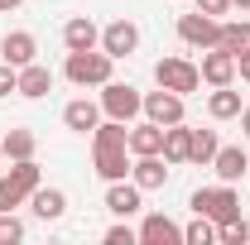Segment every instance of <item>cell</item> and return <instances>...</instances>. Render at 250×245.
Returning a JSON list of instances; mask_svg holds the SVG:
<instances>
[{
    "instance_id": "ac0fdd59",
    "label": "cell",
    "mask_w": 250,
    "mask_h": 245,
    "mask_svg": "<svg viewBox=\"0 0 250 245\" xmlns=\"http://www.w3.org/2000/svg\"><path fill=\"white\" fill-rule=\"evenodd\" d=\"M29 207H34V216H39V221H62V216H67V192H62V187H34L29 192Z\"/></svg>"
},
{
    "instance_id": "1f68e13d",
    "label": "cell",
    "mask_w": 250,
    "mask_h": 245,
    "mask_svg": "<svg viewBox=\"0 0 250 245\" xmlns=\"http://www.w3.org/2000/svg\"><path fill=\"white\" fill-rule=\"evenodd\" d=\"M236 77H241V82H250V48L236 58Z\"/></svg>"
},
{
    "instance_id": "277c9868",
    "label": "cell",
    "mask_w": 250,
    "mask_h": 245,
    "mask_svg": "<svg viewBox=\"0 0 250 245\" xmlns=\"http://www.w3.org/2000/svg\"><path fill=\"white\" fill-rule=\"evenodd\" d=\"M43 183L39 178V163L34 159H15L5 173H0V212H15L20 202H29V192Z\"/></svg>"
},
{
    "instance_id": "d6986e66",
    "label": "cell",
    "mask_w": 250,
    "mask_h": 245,
    "mask_svg": "<svg viewBox=\"0 0 250 245\" xmlns=\"http://www.w3.org/2000/svg\"><path fill=\"white\" fill-rule=\"evenodd\" d=\"M164 159H168V163H188V159H192V130H188L183 121L164 125Z\"/></svg>"
},
{
    "instance_id": "6da1fadb",
    "label": "cell",
    "mask_w": 250,
    "mask_h": 245,
    "mask_svg": "<svg viewBox=\"0 0 250 245\" xmlns=\"http://www.w3.org/2000/svg\"><path fill=\"white\" fill-rule=\"evenodd\" d=\"M130 163H135V154H130V130L125 121H106L92 130V168L96 178H106V183H116V178H130Z\"/></svg>"
},
{
    "instance_id": "3957f363",
    "label": "cell",
    "mask_w": 250,
    "mask_h": 245,
    "mask_svg": "<svg viewBox=\"0 0 250 245\" xmlns=\"http://www.w3.org/2000/svg\"><path fill=\"white\" fill-rule=\"evenodd\" d=\"M188 207H192L197 216H207V221H217V226H226V221H236V216H241V192H236V183L197 187Z\"/></svg>"
},
{
    "instance_id": "4dcf8cb0",
    "label": "cell",
    "mask_w": 250,
    "mask_h": 245,
    "mask_svg": "<svg viewBox=\"0 0 250 245\" xmlns=\"http://www.w3.org/2000/svg\"><path fill=\"white\" fill-rule=\"evenodd\" d=\"M197 10H202V15H212V20H221V15L231 10V0H197Z\"/></svg>"
},
{
    "instance_id": "7c38bea8",
    "label": "cell",
    "mask_w": 250,
    "mask_h": 245,
    "mask_svg": "<svg viewBox=\"0 0 250 245\" xmlns=\"http://www.w3.org/2000/svg\"><path fill=\"white\" fill-rule=\"evenodd\" d=\"M34 53H39V39H34L29 29H10L5 39H0V62H10V67H29V62H39Z\"/></svg>"
},
{
    "instance_id": "5bb4252c",
    "label": "cell",
    "mask_w": 250,
    "mask_h": 245,
    "mask_svg": "<svg viewBox=\"0 0 250 245\" xmlns=\"http://www.w3.org/2000/svg\"><path fill=\"white\" fill-rule=\"evenodd\" d=\"M140 245H183V226L164 212H149L140 221Z\"/></svg>"
},
{
    "instance_id": "e575fe53",
    "label": "cell",
    "mask_w": 250,
    "mask_h": 245,
    "mask_svg": "<svg viewBox=\"0 0 250 245\" xmlns=\"http://www.w3.org/2000/svg\"><path fill=\"white\" fill-rule=\"evenodd\" d=\"M231 10H246V15H250V0H231Z\"/></svg>"
},
{
    "instance_id": "4fadbf2b",
    "label": "cell",
    "mask_w": 250,
    "mask_h": 245,
    "mask_svg": "<svg viewBox=\"0 0 250 245\" xmlns=\"http://www.w3.org/2000/svg\"><path fill=\"white\" fill-rule=\"evenodd\" d=\"M106 212H111V216H125V221H130L135 212H145V192H140L135 183H125V178L106 183Z\"/></svg>"
},
{
    "instance_id": "2e32d148",
    "label": "cell",
    "mask_w": 250,
    "mask_h": 245,
    "mask_svg": "<svg viewBox=\"0 0 250 245\" xmlns=\"http://www.w3.org/2000/svg\"><path fill=\"white\" fill-rule=\"evenodd\" d=\"M62 48H67V53H87V48H101V29H96L87 15H77V20H67V24H62Z\"/></svg>"
},
{
    "instance_id": "484cf974",
    "label": "cell",
    "mask_w": 250,
    "mask_h": 245,
    "mask_svg": "<svg viewBox=\"0 0 250 245\" xmlns=\"http://www.w3.org/2000/svg\"><path fill=\"white\" fill-rule=\"evenodd\" d=\"M212 241H217V221L192 212V221L183 226V245H212Z\"/></svg>"
},
{
    "instance_id": "d590c367",
    "label": "cell",
    "mask_w": 250,
    "mask_h": 245,
    "mask_svg": "<svg viewBox=\"0 0 250 245\" xmlns=\"http://www.w3.org/2000/svg\"><path fill=\"white\" fill-rule=\"evenodd\" d=\"M0 159H5V144H0Z\"/></svg>"
},
{
    "instance_id": "5b68a950",
    "label": "cell",
    "mask_w": 250,
    "mask_h": 245,
    "mask_svg": "<svg viewBox=\"0 0 250 245\" xmlns=\"http://www.w3.org/2000/svg\"><path fill=\"white\" fill-rule=\"evenodd\" d=\"M96 101H101V116H111V121H125V125L145 116V92H135L130 82H116V77L101 87V96H96Z\"/></svg>"
},
{
    "instance_id": "7a4b0ae2",
    "label": "cell",
    "mask_w": 250,
    "mask_h": 245,
    "mask_svg": "<svg viewBox=\"0 0 250 245\" xmlns=\"http://www.w3.org/2000/svg\"><path fill=\"white\" fill-rule=\"evenodd\" d=\"M62 77H67L72 87H106V82L116 77V58H111L106 48L67 53V62H62Z\"/></svg>"
},
{
    "instance_id": "44dd1931",
    "label": "cell",
    "mask_w": 250,
    "mask_h": 245,
    "mask_svg": "<svg viewBox=\"0 0 250 245\" xmlns=\"http://www.w3.org/2000/svg\"><path fill=\"white\" fill-rule=\"evenodd\" d=\"M53 92V72L43 67V62H29V67H20V96H29V101H39V96Z\"/></svg>"
},
{
    "instance_id": "83f0119b",
    "label": "cell",
    "mask_w": 250,
    "mask_h": 245,
    "mask_svg": "<svg viewBox=\"0 0 250 245\" xmlns=\"http://www.w3.org/2000/svg\"><path fill=\"white\" fill-rule=\"evenodd\" d=\"M24 241V221L15 212H0V245H20Z\"/></svg>"
},
{
    "instance_id": "4316f807",
    "label": "cell",
    "mask_w": 250,
    "mask_h": 245,
    "mask_svg": "<svg viewBox=\"0 0 250 245\" xmlns=\"http://www.w3.org/2000/svg\"><path fill=\"white\" fill-rule=\"evenodd\" d=\"M217 241H221V245H246V241H250V226H246V216H236V221L217 226Z\"/></svg>"
},
{
    "instance_id": "8fae6325",
    "label": "cell",
    "mask_w": 250,
    "mask_h": 245,
    "mask_svg": "<svg viewBox=\"0 0 250 245\" xmlns=\"http://www.w3.org/2000/svg\"><path fill=\"white\" fill-rule=\"evenodd\" d=\"M197 72H202L207 87H231V82H236V58H231L226 48H202Z\"/></svg>"
},
{
    "instance_id": "7402d4cb",
    "label": "cell",
    "mask_w": 250,
    "mask_h": 245,
    "mask_svg": "<svg viewBox=\"0 0 250 245\" xmlns=\"http://www.w3.org/2000/svg\"><path fill=\"white\" fill-rule=\"evenodd\" d=\"M217 48H226L231 58H241L250 48V20H221V39H217Z\"/></svg>"
},
{
    "instance_id": "cb8c5ba5",
    "label": "cell",
    "mask_w": 250,
    "mask_h": 245,
    "mask_svg": "<svg viewBox=\"0 0 250 245\" xmlns=\"http://www.w3.org/2000/svg\"><path fill=\"white\" fill-rule=\"evenodd\" d=\"M0 144H5V159H10V163H15V159H34V149H39L34 130H24V125H20V130H5Z\"/></svg>"
},
{
    "instance_id": "836d02e7",
    "label": "cell",
    "mask_w": 250,
    "mask_h": 245,
    "mask_svg": "<svg viewBox=\"0 0 250 245\" xmlns=\"http://www.w3.org/2000/svg\"><path fill=\"white\" fill-rule=\"evenodd\" d=\"M24 0H0V15H10V10H20Z\"/></svg>"
},
{
    "instance_id": "603a6c76",
    "label": "cell",
    "mask_w": 250,
    "mask_h": 245,
    "mask_svg": "<svg viewBox=\"0 0 250 245\" xmlns=\"http://www.w3.org/2000/svg\"><path fill=\"white\" fill-rule=\"evenodd\" d=\"M207 116H212V121H236V116H241V92L212 87V96H207Z\"/></svg>"
},
{
    "instance_id": "f546056e",
    "label": "cell",
    "mask_w": 250,
    "mask_h": 245,
    "mask_svg": "<svg viewBox=\"0 0 250 245\" xmlns=\"http://www.w3.org/2000/svg\"><path fill=\"white\" fill-rule=\"evenodd\" d=\"M20 92V67H10V62H0V96Z\"/></svg>"
},
{
    "instance_id": "52a82bcc",
    "label": "cell",
    "mask_w": 250,
    "mask_h": 245,
    "mask_svg": "<svg viewBox=\"0 0 250 245\" xmlns=\"http://www.w3.org/2000/svg\"><path fill=\"white\" fill-rule=\"evenodd\" d=\"M178 39H183L188 48H217L221 39V20H212V15H202V10H192V15H178Z\"/></svg>"
},
{
    "instance_id": "30bf717a",
    "label": "cell",
    "mask_w": 250,
    "mask_h": 245,
    "mask_svg": "<svg viewBox=\"0 0 250 245\" xmlns=\"http://www.w3.org/2000/svg\"><path fill=\"white\" fill-rule=\"evenodd\" d=\"M183 101H188V96L168 92V87L145 92V116H149L154 125H178V121H183Z\"/></svg>"
},
{
    "instance_id": "e0dca14e",
    "label": "cell",
    "mask_w": 250,
    "mask_h": 245,
    "mask_svg": "<svg viewBox=\"0 0 250 245\" xmlns=\"http://www.w3.org/2000/svg\"><path fill=\"white\" fill-rule=\"evenodd\" d=\"M212 168H217L221 183H241V178L250 173V154L241 149V144H221L217 159H212Z\"/></svg>"
},
{
    "instance_id": "f1b7e54d",
    "label": "cell",
    "mask_w": 250,
    "mask_h": 245,
    "mask_svg": "<svg viewBox=\"0 0 250 245\" xmlns=\"http://www.w3.org/2000/svg\"><path fill=\"white\" fill-rule=\"evenodd\" d=\"M106 245H140V231H135V226H125V216H121V221L106 231Z\"/></svg>"
},
{
    "instance_id": "9a60e30c",
    "label": "cell",
    "mask_w": 250,
    "mask_h": 245,
    "mask_svg": "<svg viewBox=\"0 0 250 245\" xmlns=\"http://www.w3.org/2000/svg\"><path fill=\"white\" fill-rule=\"evenodd\" d=\"M62 125H67L72 135H92L96 125H101V101H92V96L67 101V106H62Z\"/></svg>"
},
{
    "instance_id": "8992f818",
    "label": "cell",
    "mask_w": 250,
    "mask_h": 245,
    "mask_svg": "<svg viewBox=\"0 0 250 245\" xmlns=\"http://www.w3.org/2000/svg\"><path fill=\"white\" fill-rule=\"evenodd\" d=\"M154 82L168 87V92H178V96H188V92L202 87V72H197L192 58H159L154 62Z\"/></svg>"
},
{
    "instance_id": "d4e9b609",
    "label": "cell",
    "mask_w": 250,
    "mask_h": 245,
    "mask_svg": "<svg viewBox=\"0 0 250 245\" xmlns=\"http://www.w3.org/2000/svg\"><path fill=\"white\" fill-rule=\"evenodd\" d=\"M217 149H221L217 130H192V159H188V163H202V168H212Z\"/></svg>"
},
{
    "instance_id": "9c48e42d",
    "label": "cell",
    "mask_w": 250,
    "mask_h": 245,
    "mask_svg": "<svg viewBox=\"0 0 250 245\" xmlns=\"http://www.w3.org/2000/svg\"><path fill=\"white\" fill-rule=\"evenodd\" d=\"M101 48H106L111 58H130V53L140 48V24H135V20H111V24L101 29Z\"/></svg>"
},
{
    "instance_id": "ba28073f",
    "label": "cell",
    "mask_w": 250,
    "mask_h": 245,
    "mask_svg": "<svg viewBox=\"0 0 250 245\" xmlns=\"http://www.w3.org/2000/svg\"><path fill=\"white\" fill-rule=\"evenodd\" d=\"M130 183L140 187V192H159V187L168 183V159H164V154H135Z\"/></svg>"
},
{
    "instance_id": "d6a6232c",
    "label": "cell",
    "mask_w": 250,
    "mask_h": 245,
    "mask_svg": "<svg viewBox=\"0 0 250 245\" xmlns=\"http://www.w3.org/2000/svg\"><path fill=\"white\" fill-rule=\"evenodd\" d=\"M241 135H250V106H241Z\"/></svg>"
},
{
    "instance_id": "ffe728a7",
    "label": "cell",
    "mask_w": 250,
    "mask_h": 245,
    "mask_svg": "<svg viewBox=\"0 0 250 245\" xmlns=\"http://www.w3.org/2000/svg\"><path fill=\"white\" fill-rule=\"evenodd\" d=\"M130 154H164V125H154L149 116L130 125Z\"/></svg>"
}]
</instances>
